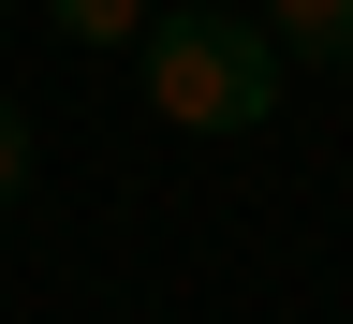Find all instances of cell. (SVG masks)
<instances>
[{
    "instance_id": "1",
    "label": "cell",
    "mask_w": 353,
    "mask_h": 324,
    "mask_svg": "<svg viewBox=\"0 0 353 324\" xmlns=\"http://www.w3.org/2000/svg\"><path fill=\"white\" fill-rule=\"evenodd\" d=\"M148 104L176 133H265L280 118V30L236 15V0H176V15H148Z\"/></svg>"
},
{
    "instance_id": "2",
    "label": "cell",
    "mask_w": 353,
    "mask_h": 324,
    "mask_svg": "<svg viewBox=\"0 0 353 324\" xmlns=\"http://www.w3.org/2000/svg\"><path fill=\"white\" fill-rule=\"evenodd\" d=\"M265 30H280V59H324V74H353V0H265Z\"/></svg>"
},
{
    "instance_id": "3",
    "label": "cell",
    "mask_w": 353,
    "mask_h": 324,
    "mask_svg": "<svg viewBox=\"0 0 353 324\" xmlns=\"http://www.w3.org/2000/svg\"><path fill=\"white\" fill-rule=\"evenodd\" d=\"M74 44H148V0H44Z\"/></svg>"
},
{
    "instance_id": "4",
    "label": "cell",
    "mask_w": 353,
    "mask_h": 324,
    "mask_svg": "<svg viewBox=\"0 0 353 324\" xmlns=\"http://www.w3.org/2000/svg\"><path fill=\"white\" fill-rule=\"evenodd\" d=\"M0 207H30V118L0 104Z\"/></svg>"
},
{
    "instance_id": "5",
    "label": "cell",
    "mask_w": 353,
    "mask_h": 324,
    "mask_svg": "<svg viewBox=\"0 0 353 324\" xmlns=\"http://www.w3.org/2000/svg\"><path fill=\"white\" fill-rule=\"evenodd\" d=\"M0 30H15V0H0Z\"/></svg>"
}]
</instances>
